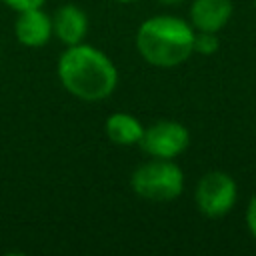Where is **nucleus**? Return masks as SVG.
<instances>
[{"label": "nucleus", "mask_w": 256, "mask_h": 256, "mask_svg": "<svg viewBox=\"0 0 256 256\" xmlns=\"http://www.w3.org/2000/svg\"><path fill=\"white\" fill-rule=\"evenodd\" d=\"M58 80L66 92L84 102L106 100L118 84V70L114 62L90 44L66 46L58 58Z\"/></svg>", "instance_id": "1"}, {"label": "nucleus", "mask_w": 256, "mask_h": 256, "mask_svg": "<svg viewBox=\"0 0 256 256\" xmlns=\"http://www.w3.org/2000/svg\"><path fill=\"white\" fill-rule=\"evenodd\" d=\"M194 34L192 26L182 18L150 16L136 30V50L156 68H174L194 52Z\"/></svg>", "instance_id": "2"}, {"label": "nucleus", "mask_w": 256, "mask_h": 256, "mask_svg": "<svg viewBox=\"0 0 256 256\" xmlns=\"http://www.w3.org/2000/svg\"><path fill=\"white\" fill-rule=\"evenodd\" d=\"M136 196L152 202H168L182 194L184 174L178 164L166 158H154L140 164L130 178Z\"/></svg>", "instance_id": "3"}, {"label": "nucleus", "mask_w": 256, "mask_h": 256, "mask_svg": "<svg viewBox=\"0 0 256 256\" xmlns=\"http://www.w3.org/2000/svg\"><path fill=\"white\" fill-rule=\"evenodd\" d=\"M194 200L204 216L210 218L224 216L232 210L236 202V182L226 172L220 170L208 172L200 178L194 192Z\"/></svg>", "instance_id": "4"}, {"label": "nucleus", "mask_w": 256, "mask_h": 256, "mask_svg": "<svg viewBox=\"0 0 256 256\" xmlns=\"http://www.w3.org/2000/svg\"><path fill=\"white\" fill-rule=\"evenodd\" d=\"M190 144V134L184 124L174 120H160L144 128L138 146L152 158L172 160L180 156Z\"/></svg>", "instance_id": "5"}, {"label": "nucleus", "mask_w": 256, "mask_h": 256, "mask_svg": "<svg viewBox=\"0 0 256 256\" xmlns=\"http://www.w3.org/2000/svg\"><path fill=\"white\" fill-rule=\"evenodd\" d=\"M16 40L28 48H40L52 38V16H48L42 8H32L18 12L14 22Z\"/></svg>", "instance_id": "6"}, {"label": "nucleus", "mask_w": 256, "mask_h": 256, "mask_svg": "<svg viewBox=\"0 0 256 256\" xmlns=\"http://www.w3.org/2000/svg\"><path fill=\"white\" fill-rule=\"evenodd\" d=\"M52 32L66 46L80 44L88 32V18L84 10L74 4L60 6L52 14Z\"/></svg>", "instance_id": "7"}, {"label": "nucleus", "mask_w": 256, "mask_h": 256, "mask_svg": "<svg viewBox=\"0 0 256 256\" xmlns=\"http://www.w3.org/2000/svg\"><path fill=\"white\" fill-rule=\"evenodd\" d=\"M232 16L230 0H194L190 6V20L196 30L218 32Z\"/></svg>", "instance_id": "8"}, {"label": "nucleus", "mask_w": 256, "mask_h": 256, "mask_svg": "<svg viewBox=\"0 0 256 256\" xmlns=\"http://www.w3.org/2000/svg\"><path fill=\"white\" fill-rule=\"evenodd\" d=\"M108 140H112L118 146H134L140 142L144 134V126L138 118H134L128 112H114L106 118L104 124Z\"/></svg>", "instance_id": "9"}, {"label": "nucleus", "mask_w": 256, "mask_h": 256, "mask_svg": "<svg viewBox=\"0 0 256 256\" xmlns=\"http://www.w3.org/2000/svg\"><path fill=\"white\" fill-rule=\"evenodd\" d=\"M218 46H220V42H218L216 32H202V30H198V34H194V52L210 56V54H214L218 50Z\"/></svg>", "instance_id": "10"}, {"label": "nucleus", "mask_w": 256, "mask_h": 256, "mask_svg": "<svg viewBox=\"0 0 256 256\" xmlns=\"http://www.w3.org/2000/svg\"><path fill=\"white\" fill-rule=\"evenodd\" d=\"M2 2L16 12H24V10H32V8H42L46 0H2Z\"/></svg>", "instance_id": "11"}, {"label": "nucleus", "mask_w": 256, "mask_h": 256, "mask_svg": "<svg viewBox=\"0 0 256 256\" xmlns=\"http://www.w3.org/2000/svg\"><path fill=\"white\" fill-rule=\"evenodd\" d=\"M246 224L252 232V236L256 238V196H252L250 204H248V210H246Z\"/></svg>", "instance_id": "12"}, {"label": "nucleus", "mask_w": 256, "mask_h": 256, "mask_svg": "<svg viewBox=\"0 0 256 256\" xmlns=\"http://www.w3.org/2000/svg\"><path fill=\"white\" fill-rule=\"evenodd\" d=\"M158 2H162V4H178L182 0H158Z\"/></svg>", "instance_id": "13"}, {"label": "nucleus", "mask_w": 256, "mask_h": 256, "mask_svg": "<svg viewBox=\"0 0 256 256\" xmlns=\"http://www.w3.org/2000/svg\"><path fill=\"white\" fill-rule=\"evenodd\" d=\"M114 2H120V4H130V2H138V0H114Z\"/></svg>", "instance_id": "14"}, {"label": "nucleus", "mask_w": 256, "mask_h": 256, "mask_svg": "<svg viewBox=\"0 0 256 256\" xmlns=\"http://www.w3.org/2000/svg\"><path fill=\"white\" fill-rule=\"evenodd\" d=\"M254 4H256V0H254Z\"/></svg>", "instance_id": "15"}]
</instances>
